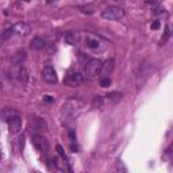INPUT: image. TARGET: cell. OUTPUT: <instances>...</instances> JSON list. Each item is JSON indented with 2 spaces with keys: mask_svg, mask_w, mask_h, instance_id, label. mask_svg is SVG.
Masks as SVG:
<instances>
[{
  "mask_svg": "<svg viewBox=\"0 0 173 173\" xmlns=\"http://www.w3.org/2000/svg\"><path fill=\"white\" fill-rule=\"evenodd\" d=\"M43 100L47 102V103H51L54 100V99H51V96H49V95H46V96H43Z\"/></svg>",
  "mask_w": 173,
  "mask_h": 173,
  "instance_id": "cell-25",
  "label": "cell"
},
{
  "mask_svg": "<svg viewBox=\"0 0 173 173\" xmlns=\"http://www.w3.org/2000/svg\"><path fill=\"white\" fill-rule=\"evenodd\" d=\"M8 130L12 135H16L22 130V118L20 116L15 115L11 118V119H8Z\"/></svg>",
  "mask_w": 173,
  "mask_h": 173,
  "instance_id": "cell-11",
  "label": "cell"
},
{
  "mask_svg": "<svg viewBox=\"0 0 173 173\" xmlns=\"http://www.w3.org/2000/svg\"><path fill=\"white\" fill-rule=\"evenodd\" d=\"M31 141H32V145H34L39 152H47V149H49V142H47V139L43 137V135L34 134Z\"/></svg>",
  "mask_w": 173,
  "mask_h": 173,
  "instance_id": "cell-9",
  "label": "cell"
},
{
  "mask_svg": "<svg viewBox=\"0 0 173 173\" xmlns=\"http://www.w3.org/2000/svg\"><path fill=\"white\" fill-rule=\"evenodd\" d=\"M115 2H119V0H115Z\"/></svg>",
  "mask_w": 173,
  "mask_h": 173,
  "instance_id": "cell-29",
  "label": "cell"
},
{
  "mask_svg": "<svg viewBox=\"0 0 173 173\" xmlns=\"http://www.w3.org/2000/svg\"><path fill=\"white\" fill-rule=\"evenodd\" d=\"M11 76H12V79H15L18 83L23 84V85L28 81V73L23 64H16L15 66H12L11 68Z\"/></svg>",
  "mask_w": 173,
  "mask_h": 173,
  "instance_id": "cell-2",
  "label": "cell"
},
{
  "mask_svg": "<svg viewBox=\"0 0 173 173\" xmlns=\"http://www.w3.org/2000/svg\"><path fill=\"white\" fill-rule=\"evenodd\" d=\"M107 97L110 99V100L118 103V102L122 100L123 93H122V92H118V91H115V92H108V93H107Z\"/></svg>",
  "mask_w": 173,
  "mask_h": 173,
  "instance_id": "cell-16",
  "label": "cell"
},
{
  "mask_svg": "<svg viewBox=\"0 0 173 173\" xmlns=\"http://www.w3.org/2000/svg\"><path fill=\"white\" fill-rule=\"evenodd\" d=\"M85 45H87V47H89V49H92V50H102L103 47H104L106 42L103 41L100 37H97L95 34H87Z\"/></svg>",
  "mask_w": 173,
  "mask_h": 173,
  "instance_id": "cell-6",
  "label": "cell"
},
{
  "mask_svg": "<svg viewBox=\"0 0 173 173\" xmlns=\"http://www.w3.org/2000/svg\"><path fill=\"white\" fill-rule=\"evenodd\" d=\"M57 152H58V154H60V157L62 158V160H66V156H65V152H64V149L61 148L60 145H57Z\"/></svg>",
  "mask_w": 173,
  "mask_h": 173,
  "instance_id": "cell-21",
  "label": "cell"
},
{
  "mask_svg": "<svg viewBox=\"0 0 173 173\" xmlns=\"http://www.w3.org/2000/svg\"><path fill=\"white\" fill-rule=\"evenodd\" d=\"M80 41H81L80 32H68V34L65 35V42L72 45V46H77L80 43Z\"/></svg>",
  "mask_w": 173,
  "mask_h": 173,
  "instance_id": "cell-12",
  "label": "cell"
},
{
  "mask_svg": "<svg viewBox=\"0 0 173 173\" xmlns=\"http://www.w3.org/2000/svg\"><path fill=\"white\" fill-rule=\"evenodd\" d=\"M114 64H115V61L112 60V58H110L104 62V64H102V71L100 73H103L104 76H110L114 71Z\"/></svg>",
  "mask_w": 173,
  "mask_h": 173,
  "instance_id": "cell-13",
  "label": "cell"
},
{
  "mask_svg": "<svg viewBox=\"0 0 173 173\" xmlns=\"http://www.w3.org/2000/svg\"><path fill=\"white\" fill-rule=\"evenodd\" d=\"M12 35H14V32H12V28H8V30H6L4 32H3L2 38H3V39H6V38H10V37H12Z\"/></svg>",
  "mask_w": 173,
  "mask_h": 173,
  "instance_id": "cell-20",
  "label": "cell"
},
{
  "mask_svg": "<svg viewBox=\"0 0 173 173\" xmlns=\"http://www.w3.org/2000/svg\"><path fill=\"white\" fill-rule=\"evenodd\" d=\"M110 84H111V79H110V76H103L102 79H100V85H102L103 88L108 87Z\"/></svg>",
  "mask_w": 173,
  "mask_h": 173,
  "instance_id": "cell-18",
  "label": "cell"
},
{
  "mask_svg": "<svg viewBox=\"0 0 173 173\" xmlns=\"http://www.w3.org/2000/svg\"><path fill=\"white\" fill-rule=\"evenodd\" d=\"M84 103L79 99H69L66 103H64L61 108V119L64 122H69V120H73L75 118L80 115V112L83 111Z\"/></svg>",
  "mask_w": 173,
  "mask_h": 173,
  "instance_id": "cell-1",
  "label": "cell"
},
{
  "mask_svg": "<svg viewBox=\"0 0 173 173\" xmlns=\"http://www.w3.org/2000/svg\"><path fill=\"white\" fill-rule=\"evenodd\" d=\"M26 58V53L24 51H19V53H18V56L16 57H14V62H15V64H22V61H23Z\"/></svg>",
  "mask_w": 173,
  "mask_h": 173,
  "instance_id": "cell-19",
  "label": "cell"
},
{
  "mask_svg": "<svg viewBox=\"0 0 173 173\" xmlns=\"http://www.w3.org/2000/svg\"><path fill=\"white\" fill-rule=\"evenodd\" d=\"M15 115H18L16 114V111L14 108H10V107H7V108H4L2 111V118H3V120H7L8 122V119H11L12 116H15Z\"/></svg>",
  "mask_w": 173,
  "mask_h": 173,
  "instance_id": "cell-15",
  "label": "cell"
},
{
  "mask_svg": "<svg viewBox=\"0 0 173 173\" xmlns=\"http://www.w3.org/2000/svg\"><path fill=\"white\" fill-rule=\"evenodd\" d=\"M157 28H160V22L154 20L153 23H152V30H157Z\"/></svg>",
  "mask_w": 173,
  "mask_h": 173,
  "instance_id": "cell-23",
  "label": "cell"
},
{
  "mask_svg": "<svg viewBox=\"0 0 173 173\" xmlns=\"http://www.w3.org/2000/svg\"><path fill=\"white\" fill-rule=\"evenodd\" d=\"M30 128L31 131H34L35 134L38 132H45L47 131V123L45 122V119L38 116H32L30 119Z\"/></svg>",
  "mask_w": 173,
  "mask_h": 173,
  "instance_id": "cell-7",
  "label": "cell"
},
{
  "mask_svg": "<svg viewBox=\"0 0 173 173\" xmlns=\"http://www.w3.org/2000/svg\"><path fill=\"white\" fill-rule=\"evenodd\" d=\"M12 32H14V35H19V37H26V35H28L30 34V24H27L26 22H19V23H16V24H14L12 27Z\"/></svg>",
  "mask_w": 173,
  "mask_h": 173,
  "instance_id": "cell-10",
  "label": "cell"
},
{
  "mask_svg": "<svg viewBox=\"0 0 173 173\" xmlns=\"http://www.w3.org/2000/svg\"><path fill=\"white\" fill-rule=\"evenodd\" d=\"M2 88H3V84H2V81H0V89H2Z\"/></svg>",
  "mask_w": 173,
  "mask_h": 173,
  "instance_id": "cell-27",
  "label": "cell"
},
{
  "mask_svg": "<svg viewBox=\"0 0 173 173\" xmlns=\"http://www.w3.org/2000/svg\"><path fill=\"white\" fill-rule=\"evenodd\" d=\"M124 16V10L120 7H107L104 11H102V18L106 20H119Z\"/></svg>",
  "mask_w": 173,
  "mask_h": 173,
  "instance_id": "cell-3",
  "label": "cell"
},
{
  "mask_svg": "<svg viewBox=\"0 0 173 173\" xmlns=\"http://www.w3.org/2000/svg\"><path fill=\"white\" fill-rule=\"evenodd\" d=\"M164 12V8H162V7H157V8L156 10H154V15H160V14H162Z\"/></svg>",
  "mask_w": 173,
  "mask_h": 173,
  "instance_id": "cell-24",
  "label": "cell"
},
{
  "mask_svg": "<svg viewBox=\"0 0 173 173\" xmlns=\"http://www.w3.org/2000/svg\"><path fill=\"white\" fill-rule=\"evenodd\" d=\"M156 2H157V0H148L149 4H152V3H156Z\"/></svg>",
  "mask_w": 173,
  "mask_h": 173,
  "instance_id": "cell-26",
  "label": "cell"
},
{
  "mask_svg": "<svg viewBox=\"0 0 173 173\" xmlns=\"http://www.w3.org/2000/svg\"><path fill=\"white\" fill-rule=\"evenodd\" d=\"M45 46H46V41L43 38H39V37H37L30 42V49L32 50H42Z\"/></svg>",
  "mask_w": 173,
  "mask_h": 173,
  "instance_id": "cell-14",
  "label": "cell"
},
{
  "mask_svg": "<svg viewBox=\"0 0 173 173\" xmlns=\"http://www.w3.org/2000/svg\"><path fill=\"white\" fill-rule=\"evenodd\" d=\"M42 79L45 80L46 83H49V84H56L58 81L57 73H56V71H54V68L51 65L43 66V69H42Z\"/></svg>",
  "mask_w": 173,
  "mask_h": 173,
  "instance_id": "cell-8",
  "label": "cell"
},
{
  "mask_svg": "<svg viewBox=\"0 0 173 173\" xmlns=\"http://www.w3.org/2000/svg\"><path fill=\"white\" fill-rule=\"evenodd\" d=\"M102 64L103 62L97 58H93V60H89L84 66V73H85L87 77L89 79H93L95 76H97L102 71Z\"/></svg>",
  "mask_w": 173,
  "mask_h": 173,
  "instance_id": "cell-4",
  "label": "cell"
},
{
  "mask_svg": "<svg viewBox=\"0 0 173 173\" xmlns=\"http://www.w3.org/2000/svg\"><path fill=\"white\" fill-rule=\"evenodd\" d=\"M103 107V99L100 96H95L93 100H92V108L97 110V108H102Z\"/></svg>",
  "mask_w": 173,
  "mask_h": 173,
  "instance_id": "cell-17",
  "label": "cell"
},
{
  "mask_svg": "<svg viewBox=\"0 0 173 173\" xmlns=\"http://www.w3.org/2000/svg\"><path fill=\"white\" fill-rule=\"evenodd\" d=\"M69 138H71L72 142H76V134H75V130H69Z\"/></svg>",
  "mask_w": 173,
  "mask_h": 173,
  "instance_id": "cell-22",
  "label": "cell"
},
{
  "mask_svg": "<svg viewBox=\"0 0 173 173\" xmlns=\"http://www.w3.org/2000/svg\"><path fill=\"white\" fill-rule=\"evenodd\" d=\"M81 83H83V75L80 72L69 71L68 73H66V76L64 77V84L66 87L76 88V87H79Z\"/></svg>",
  "mask_w": 173,
  "mask_h": 173,
  "instance_id": "cell-5",
  "label": "cell"
},
{
  "mask_svg": "<svg viewBox=\"0 0 173 173\" xmlns=\"http://www.w3.org/2000/svg\"><path fill=\"white\" fill-rule=\"evenodd\" d=\"M24 2H28V0H24Z\"/></svg>",
  "mask_w": 173,
  "mask_h": 173,
  "instance_id": "cell-28",
  "label": "cell"
}]
</instances>
